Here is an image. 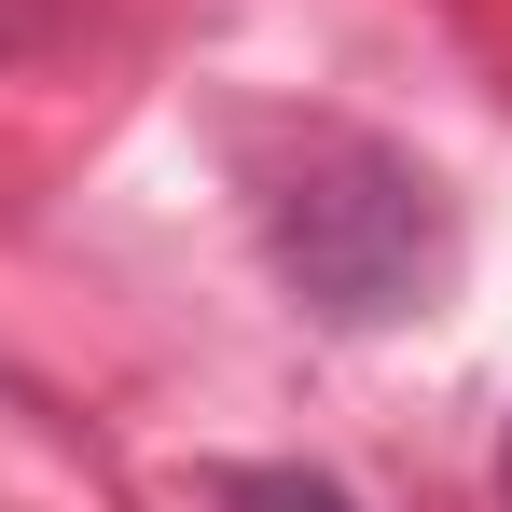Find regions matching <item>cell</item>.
<instances>
[{
  "label": "cell",
  "mask_w": 512,
  "mask_h": 512,
  "mask_svg": "<svg viewBox=\"0 0 512 512\" xmlns=\"http://www.w3.org/2000/svg\"><path fill=\"white\" fill-rule=\"evenodd\" d=\"M263 250H277V277L319 319L374 333V319H416L429 291L457 277V208H443V180L416 153L360 139V125H319L291 167L263 180Z\"/></svg>",
  "instance_id": "cell-1"
},
{
  "label": "cell",
  "mask_w": 512,
  "mask_h": 512,
  "mask_svg": "<svg viewBox=\"0 0 512 512\" xmlns=\"http://www.w3.org/2000/svg\"><path fill=\"white\" fill-rule=\"evenodd\" d=\"M499 485H512V457H499Z\"/></svg>",
  "instance_id": "cell-3"
},
{
  "label": "cell",
  "mask_w": 512,
  "mask_h": 512,
  "mask_svg": "<svg viewBox=\"0 0 512 512\" xmlns=\"http://www.w3.org/2000/svg\"><path fill=\"white\" fill-rule=\"evenodd\" d=\"M208 512H360L333 471H305V457H222L208 471Z\"/></svg>",
  "instance_id": "cell-2"
}]
</instances>
